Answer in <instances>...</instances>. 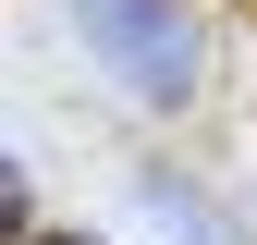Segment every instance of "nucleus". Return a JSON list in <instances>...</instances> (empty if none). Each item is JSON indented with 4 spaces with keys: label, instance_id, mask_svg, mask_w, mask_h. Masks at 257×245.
<instances>
[{
    "label": "nucleus",
    "instance_id": "1",
    "mask_svg": "<svg viewBox=\"0 0 257 245\" xmlns=\"http://www.w3.org/2000/svg\"><path fill=\"white\" fill-rule=\"evenodd\" d=\"M74 25H86V49H98L147 110L196 98V0H74Z\"/></svg>",
    "mask_w": 257,
    "mask_h": 245
},
{
    "label": "nucleus",
    "instance_id": "2",
    "mask_svg": "<svg viewBox=\"0 0 257 245\" xmlns=\"http://www.w3.org/2000/svg\"><path fill=\"white\" fill-rule=\"evenodd\" d=\"M147 208L172 221V245H245L233 221H220V196H208V184H184V172H147Z\"/></svg>",
    "mask_w": 257,
    "mask_h": 245
},
{
    "label": "nucleus",
    "instance_id": "3",
    "mask_svg": "<svg viewBox=\"0 0 257 245\" xmlns=\"http://www.w3.org/2000/svg\"><path fill=\"white\" fill-rule=\"evenodd\" d=\"M25 245H98V233H25Z\"/></svg>",
    "mask_w": 257,
    "mask_h": 245
}]
</instances>
